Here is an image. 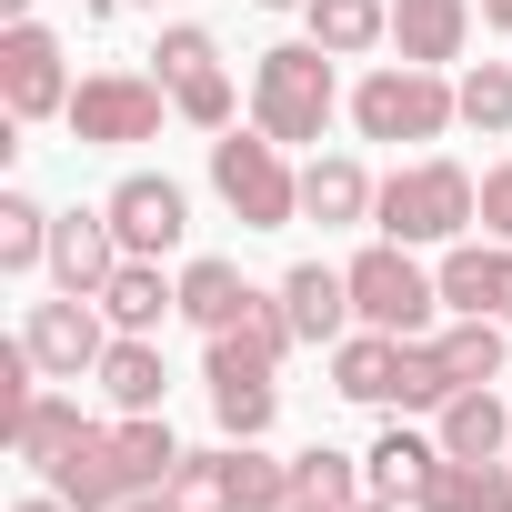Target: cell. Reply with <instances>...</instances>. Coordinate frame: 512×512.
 Returning a JSON list of instances; mask_svg holds the SVG:
<instances>
[{
  "label": "cell",
  "mask_w": 512,
  "mask_h": 512,
  "mask_svg": "<svg viewBox=\"0 0 512 512\" xmlns=\"http://www.w3.org/2000/svg\"><path fill=\"white\" fill-rule=\"evenodd\" d=\"M211 191L241 211V231H282L302 211V171H282L272 131H221L211 141Z\"/></svg>",
  "instance_id": "cell-1"
},
{
  "label": "cell",
  "mask_w": 512,
  "mask_h": 512,
  "mask_svg": "<svg viewBox=\"0 0 512 512\" xmlns=\"http://www.w3.org/2000/svg\"><path fill=\"white\" fill-rule=\"evenodd\" d=\"M251 111H262L272 141H322V121H332V51L322 41L262 51V71H251Z\"/></svg>",
  "instance_id": "cell-2"
},
{
  "label": "cell",
  "mask_w": 512,
  "mask_h": 512,
  "mask_svg": "<svg viewBox=\"0 0 512 512\" xmlns=\"http://www.w3.org/2000/svg\"><path fill=\"white\" fill-rule=\"evenodd\" d=\"M352 121H362V141H442V131L462 121V91H452L442 71L402 61V71H372V81L352 91Z\"/></svg>",
  "instance_id": "cell-3"
},
{
  "label": "cell",
  "mask_w": 512,
  "mask_h": 512,
  "mask_svg": "<svg viewBox=\"0 0 512 512\" xmlns=\"http://www.w3.org/2000/svg\"><path fill=\"white\" fill-rule=\"evenodd\" d=\"M372 221H382V241H462V221H482V191L452 161H412L382 181Z\"/></svg>",
  "instance_id": "cell-4"
},
{
  "label": "cell",
  "mask_w": 512,
  "mask_h": 512,
  "mask_svg": "<svg viewBox=\"0 0 512 512\" xmlns=\"http://www.w3.org/2000/svg\"><path fill=\"white\" fill-rule=\"evenodd\" d=\"M432 302H442V272L412 262V241H372L362 262H352V312H362L372 332L412 342V332L432 322Z\"/></svg>",
  "instance_id": "cell-5"
},
{
  "label": "cell",
  "mask_w": 512,
  "mask_h": 512,
  "mask_svg": "<svg viewBox=\"0 0 512 512\" xmlns=\"http://www.w3.org/2000/svg\"><path fill=\"white\" fill-rule=\"evenodd\" d=\"M151 61H161V91H171V111H181V121H201V131H231V71H221V41H211V31L171 21Z\"/></svg>",
  "instance_id": "cell-6"
},
{
  "label": "cell",
  "mask_w": 512,
  "mask_h": 512,
  "mask_svg": "<svg viewBox=\"0 0 512 512\" xmlns=\"http://www.w3.org/2000/svg\"><path fill=\"white\" fill-rule=\"evenodd\" d=\"M161 101H171V91L141 81V71H91L61 121H71L81 141H111V151H121V141H161Z\"/></svg>",
  "instance_id": "cell-7"
},
{
  "label": "cell",
  "mask_w": 512,
  "mask_h": 512,
  "mask_svg": "<svg viewBox=\"0 0 512 512\" xmlns=\"http://www.w3.org/2000/svg\"><path fill=\"white\" fill-rule=\"evenodd\" d=\"M21 342L41 352L51 382H81V372H101V352H111V312H101L91 292H61V302H31Z\"/></svg>",
  "instance_id": "cell-8"
},
{
  "label": "cell",
  "mask_w": 512,
  "mask_h": 512,
  "mask_svg": "<svg viewBox=\"0 0 512 512\" xmlns=\"http://www.w3.org/2000/svg\"><path fill=\"white\" fill-rule=\"evenodd\" d=\"M0 111H11V121L71 111V71H61V41H51L41 21H11V31H0Z\"/></svg>",
  "instance_id": "cell-9"
},
{
  "label": "cell",
  "mask_w": 512,
  "mask_h": 512,
  "mask_svg": "<svg viewBox=\"0 0 512 512\" xmlns=\"http://www.w3.org/2000/svg\"><path fill=\"white\" fill-rule=\"evenodd\" d=\"M111 231H121V251H131V262H161V251L191 231V201H181V181H161V171H131V181L111 191Z\"/></svg>",
  "instance_id": "cell-10"
},
{
  "label": "cell",
  "mask_w": 512,
  "mask_h": 512,
  "mask_svg": "<svg viewBox=\"0 0 512 512\" xmlns=\"http://www.w3.org/2000/svg\"><path fill=\"white\" fill-rule=\"evenodd\" d=\"M131 262V251H121V231H111V211H61L51 221V282L61 292H111V272Z\"/></svg>",
  "instance_id": "cell-11"
},
{
  "label": "cell",
  "mask_w": 512,
  "mask_h": 512,
  "mask_svg": "<svg viewBox=\"0 0 512 512\" xmlns=\"http://www.w3.org/2000/svg\"><path fill=\"white\" fill-rule=\"evenodd\" d=\"M292 342H302V332H292V312H282V292H272V302L251 292V312L211 332V382H241V372H262V382H272Z\"/></svg>",
  "instance_id": "cell-12"
},
{
  "label": "cell",
  "mask_w": 512,
  "mask_h": 512,
  "mask_svg": "<svg viewBox=\"0 0 512 512\" xmlns=\"http://www.w3.org/2000/svg\"><path fill=\"white\" fill-rule=\"evenodd\" d=\"M442 302L472 312V322H512V241H502V251L452 241V262H442Z\"/></svg>",
  "instance_id": "cell-13"
},
{
  "label": "cell",
  "mask_w": 512,
  "mask_h": 512,
  "mask_svg": "<svg viewBox=\"0 0 512 512\" xmlns=\"http://www.w3.org/2000/svg\"><path fill=\"white\" fill-rule=\"evenodd\" d=\"M51 492H61L71 512H121V502H131V472H121L111 432H81V442L51 462Z\"/></svg>",
  "instance_id": "cell-14"
},
{
  "label": "cell",
  "mask_w": 512,
  "mask_h": 512,
  "mask_svg": "<svg viewBox=\"0 0 512 512\" xmlns=\"http://www.w3.org/2000/svg\"><path fill=\"white\" fill-rule=\"evenodd\" d=\"M282 312H292L302 342H342V322H352V272H332V262L282 272Z\"/></svg>",
  "instance_id": "cell-15"
},
{
  "label": "cell",
  "mask_w": 512,
  "mask_h": 512,
  "mask_svg": "<svg viewBox=\"0 0 512 512\" xmlns=\"http://www.w3.org/2000/svg\"><path fill=\"white\" fill-rule=\"evenodd\" d=\"M462 31H472V0H392V41H402V61H422V71L462 61Z\"/></svg>",
  "instance_id": "cell-16"
},
{
  "label": "cell",
  "mask_w": 512,
  "mask_h": 512,
  "mask_svg": "<svg viewBox=\"0 0 512 512\" xmlns=\"http://www.w3.org/2000/svg\"><path fill=\"white\" fill-rule=\"evenodd\" d=\"M362 472H372V492H382V502H412V512H422V492H432V472H442V442H422V432H402V422H392V432L362 452Z\"/></svg>",
  "instance_id": "cell-17"
},
{
  "label": "cell",
  "mask_w": 512,
  "mask_h": 512,
  "mask_svg": "<svg viewBox=\"0 0 512 512\" xmlns=\"http://www.w3.org/2000/svg\"><path fill=\"white\" fill-rule=\"evenodd\" d=\"M91 382H101L121 412H161V382H171V372H161V342H151V332H111V352H101Z\"/></svg>",
  "instance_id": "cell-18"
},
{
  "label": "cell",
  "mask_w": 512,
  "mask_h": 512,
  "mask_svg": "<svg viewBox=\"0 0 512 512\" xmlns=\"http://www.w3.org/2000/svg\"><path fill=\"white\" fill-rule=\"evenodd\" d=\"M392 382H402V342L392 332H342L332 342V392L342 402H392Z\"/></svg>",
  "instance_id": "cell-19"
},
{
  "label": "cell",
  "mask_w": 512,
  "mask_h": 512,
  "mask_svg": "<svg viewBox=\"0 0 512 512\" xmlns=\"http://www.w3.org/2000/svg\"><path fill=\"white\" fill-rule=\"evenodd\" d=\"M502 442H512V412L492 402V382L442 402V452H452V462H502Z\"/></svg>",
  "instance_id": "cell-20"
},
{
  "label": "cell",
  "mask_w": 512,
  "mask_h": 512,
  "mask_svg": "<svg viewBox=\"0 0 512 512\" xmlns=\"http://www.w3.org/2000/svg\"><path fill=\"white\" fill-rule=\"evenodd\" d=\"M302 11H312V41L332 61H362V51L392 41V0H302Z\"/></svg>",
  "instance_id": "cell-21"
},
{
  "label": "cell",
  "mask_w": 512,
  "mask_h": 512,
  "mask_svg": "<svg viewBox=\"0 0 512 512\" xmlns=\"http://www.w3.org/2000/svg\"><path fill=\"white\" fill-rule=\"evenodd\" d=\"M101 312H111V332H161V312H181V282H161V262H121Z\"/></svg>",
  "instance_id": "cell-22"
},
{
  "label": "cell",
  "mask_w": 512,
  "mask_h": 512,
  "mask_svg": "<svg viewBox=\"0 0 512 512\" xmlns=\"http://www.w3.org/2000/svg\"><path fill=\"white\" fill-rule=\"evenodd\" d=\"M111 452H121L131 492H161V482L181 472V442H171V422H161V412H121V422H111Z\"/></svg>",
  "instance_id": "cell-23"
},
{
  "label": "cell",
  "mask_w": 512,
  "mask_h": 512,
  "mask_svg": "<svg viewBox=\"0 0 512 512\" xmlns=\"http://www.w3.org/2000/svg\"><path fill=\"white\" fill-rule=\"evenodd\" d=\"M81 432H91V422H81V402H71V392H31V412L11 422V452L51 472V462H61V452H71Z\"/></svg>",
  "instance_id": "cell-24"
},
{
  "label": "cell",
  "mask_w": 512,
  "mask_h": 512,
  "mask_svg": "<svg viewBox=\"0 0 512 512\" xmlns=\"http://www.w3.org/2000/svg\"><path fill=\"white\" fill-rule=\"evenodd\" d=\"M422 512H512V472H502V462H452V452H442Z\"/></svg>",
  "instance_id": "cell-25"
},
{
  "label": "cell",
  "mask_w": 512,
  "mask_h": 512,
  "mask_svg": "<svg viewBox=\"0 0 512 512\" xmlns=\"http://www.w3.org/2000/svg\"><path fill=\"white\" fill-rule=\"evenodd\" d=\"M221 472H231V512H292V462H272L262 442H231L221 452Z\"/></svg>",
  "instance_id": "cell-26"
},
{
  "label": "cell",
  "mask_w": 512,
  "mask_h": 512,
  "mask_svg": "<svg viewBox=\"0 0 512 512\" xmlns=\"http://www.w3.org/2000/svg\"><path fill=\"white\" fill-rule=\"evenodd\" d=\"M372 201H382V191H372V181H362V161H342V151L302 171V211H312L322 231H332V221H362Z\"/></svg>",
  "instance_id": "cell-27"
},
{
  "label": "cell",
  "mask_w": 512,
  "mask_h": 512,
  "mask_svg": "<svg viewBox=\"0 0 512 512\" xmlns=\"http://www.w3.org/2000/svg\"><path fill=\"white\" fill-rule=\"evenodd\" d=\"M241 312H251V282H241V262H191V272H181V322L221 332V322H241Z\"/></svg>",
  "instance_id": "cell-28"
},
{
  "label": "cell",
  "mask_w": 512,
  "mask_h": 512,
  "mask_svg": "<svg viewBox=\"0 0 512 512\" xmlns=\"http://www.w3.org/2000/svg\"><path fill=\"white\" fill-rule=\"evenodd\" d=\"M432 352H442L452 392H482V382H502V322H472V312H462V322H452Z\"/></svg>",
  "instance_id": "cell-29"
},
{
  "label": "cell",
  "mask_w": 512,
  "mask_h": 512,
  "mask_svg": "<svg viewBox=\"0 0 512 512\" xmlns=\"http://www.w3.org/2000/svg\"><path fill=\"white\" fill-rule=\"evenodd\" d=\"M51 262V211L31 191H0V272H31Z\"/></svg>",
  "instance_id": "cell-30"
},
{
  "label": "cell",
  "mask_w": 512,
  "mask_h": 512,
  "mask_svg": "<svg viewBox=\"0 0 512 512\" xmlns=\"http://www.w3.org/2000/svg\"><path fill=\"white\" fill-rule=\"evenodd\" d=\"M292 482H302L292 502H332V512H352V502H362V472H352V452H332V442H312V452L292 462Z\"/></svg>",
  "instance_id": "cell-31"
},
{
  "label": "cell",
  "mask_w": 512,
  "mask_h": 512,
  "mask_svg": "<svg viewBox=\"0 0 512 512\" xmlns=\"http://www.w3.org/2000/svg\"><path fill=\"white\" fill-rule=\"evenodd\" d=\"M211 412H221V432H231V442H262L282 402H272V382H262V372H241V382H211Z\"/></svg>",
  "instance_id": "cell-32"
},
{
  "label": "cell",
  "mask_w": 512,
  "mask_h": 512,
  "mask_svg": "<svg viewBox=\"0 0 512 512\" xmlns=\"http://www.w3.org/2000/svg\"><path fill=\"white\" fill-rule=\"evenodd\" d=\"M181 512H231V472H221V452H181V472L161 482Z\"/></svg>",
  "instance_id": "cell-33"
},
{
  "label": "cell",
  "mask_w": 512,
  "mask_h": 512,
  "mask_svg": "<svg viewBox=\"0 0 512 512\" xmlns=\"http://www.w3.org/2000/svg\"><path fill=\"white\" fill-rule=\"evenodd\" d=\"M392 402H412V412H442V402H452V372H442L432 342H402V382H392Z\"/></svg>",
  "instance_id": "cell-34"
},
{
  "label": "cell",
  "mask_w": 512,
  "mask_h": 512,
  "mask_svg": "<svg viewBox=\"0 0 512 512\" xmlns=\"http://www.w3.org/2000/svg\"><path fill=\"white\" fill-rule=\"evenodd\" d=\"M462 121H472V131H512V71H502V61L462 71Z\"/></svg>",
  "instance_id": "cell-35"
},
{
  "label": "cell",
  "mask_w": 512,
  "mask_h": 512,
  "mask_svg": "<svg viewBox=\"0 0 512 512\" xmlns=\"http://www.w3.org/2000/svg\"><path fill=\"white\" fill-rule=\"evenodd\" d=\"M482 231H502V241H512V161H502V171H482Z\"/></svg>",
  "instance_id": "cell-36"
},
{
  "label": "cell",
  "mask_w": 512,
  "mask_h": 512,
  "mask_svg": "<svg viewBox=\"0 0 512 512\" xmlns=\"http://www.w3.org/2000/svg\"><path fill=\"white\" fill-rule=\"evenodd\" d=\"M121 512H181V502H171V492H131Z\"/></svg>",
  "instance_id": "cell-37"
},
{
  "label": "cell",
  "mask_w": 512,
  "mask_h": 512,
  "mask_svg": "<svg viewBox=\"0 0 512 512\" xmlns=\"http://www.w3.org/2000/svg\"><path fill=\"white\" fill-rule=\"evenodd\" d=\"M11 512H71V502H61V492H31V502H11Z\"/></svg>",
  "instance_id": "cell-38"
},
{
  "label": "cell",
  "mask_w": 512,
  "mask_h": 512,
  "mask_svg": "<svg viewBox=\"0 0 512 512\" xmlns=\"http://www.w3.org/2000/svg\"><path fill=\"white\" fill-rule=\"evenodd\" d=\"M482 21H492V31H512V0H482Z\"/></svg>",
  "instance_id": "cell-39"
},
{
  "label": "cell",
  "mask_w": 512,
  "mask_h": 512,
  "mask_svg": "<svg viewBox=\"0 0 512 512\" xmlns=\"http://www.w3.org/2000/svg\"><path fill=\"white\" fill-rule=\"evenodd\" d=\"M0 21H31V0H0Z\"/></svg>",
  "instance_id": "cell-40"
},
{
  "label": "cell",
  "mask_w": 512,
  "mask_h": 512,
  "mask_svg": "<svg viewBox=\"0 0 512 512\" xmlns=\"http://www.w3.org/2000/svg\"><path fill=\"white\" fill-rule=\"evenodd\" d=\"M352 512H402V502H382V492H372V502H352Z\"/></svg>",
  "instance_id": "cell-41"
},
{
  "label": "cell",
  "mask_w": 512,
  "mask_h": 512,
  "mask_svg": "<svg viewBox=\"0 0 512 512\" xmlns=\"http://www.w3.org/2000/svg\"><path fill=\"white\" fill-rule=\"evenodd\" d=\"M292 512H332V502H292Z\"/></svg>",
  "instance_id": "cell-42"
},
{
  "label": "cell",
  "mask_w": 512,
  "mask_h": 512,
  "mask_svg": "<svg viewBox=\"0 0 512 512\" xmlns=\"http://www.w3.org/2000/svg\"><path fill=\"white\" fill-rule=\"evenodd\" d=\"M262 11H292V0H262Z\"/></svg>",
  "instance_id": "cell-43"
},
{
  "label": "cell",
  "mask_w": 512,
  "mask_h": 512,
  "mask_svg": "<svg viewBox=\"0 0 512 512\" xmlns=\"http://www.w3.org/2000/svg\"><path fill=\"white\" fill-rule=\"evenodd\" d=\"M131 11H161V0H131Z\"/></svg>",
  "instance_id": "cell-44"
}]
</instances>
